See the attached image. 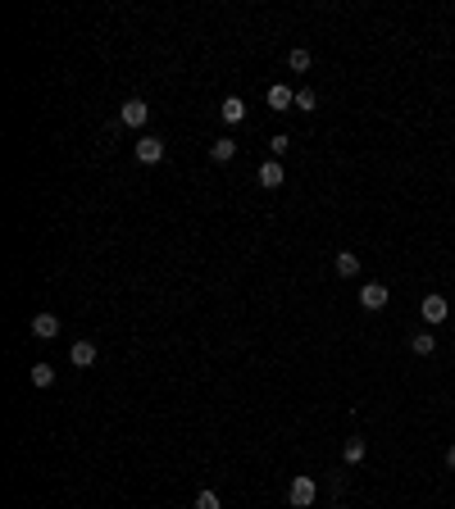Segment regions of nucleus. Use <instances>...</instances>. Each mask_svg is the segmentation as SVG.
<instances>
[{"label": "nucleus", "instance_id": "7", "mask_svg": "<svg viewBox=\"0 0 455 509\" xmlns=\"http://www.w3.org/2000/svg\"><path fill=\"white\" fill-rule=\"evenodd\" d=\"M69 364H73V368H91V364H96V346H91V341H78V346L69 351Z\"/></svg>", "mask_w": 455, "mask_h": 509}, {"label": "nucleus", "instance_id": "3", "mask_svg": "<svg viewBox=\"0 0 455 509\" xmlns=\"http://www.w3.org/2000/svg\"><path fill=\"white\" fill-rule=\"evenodd\" d=\"M419 314H424V323H441L451 314V305H446V296H437V291H428L424 296V305H419Z\"/></svg>", "mask_w": 455, "mask_h": 509}, {"label": "nucleus", "instance_id": "4", "mask_svg": "<svg viewBox=\"0 0 455 509\" xmlns=\"http://www.w3.org/2000/svg\"><path fill=\"white\" fill-rule=\"evenodd\" d=\"M164 159V141L159 136H137V164H159Z\"/></svg>", "mask_w": 455, "mask_h": 509}, {"label": "nucleus", "instance_id": "16", "mask_svg": "<svg viewBox=\"0 0 455 509\" xmlns=\"http://www.w3.org/2000/svg\"><path fill=\"white\" fill-rule=\"evenodd\" d=\"M287 69L291 73H305V69H310V51H291L287 55Z\"/></svg>", "mask_w": 455, "mask_h": 509}, {"label": "nucleus", "instance_id": "1", "mask_svg": "<svg viewBox=\"0 0 455 509\" xmlns=\"http://www.w3.org/2000/svg\"><path fill=\"white\" fill-rule=\"evenodd\" d=\"M314 495H319L314 478H291V487H287V500H291V509H310V505H314Z\"/></svg>", "mask_w": 455, "mask_h": 509}, {"label": "nucleus", "instance_id": "12", "mask_svg": "<svg viewBox=\"0 0 455 509\" xmlns=\"http://www.w3.org/2000/svg\"><path fill=\"white\" fill-rule=\"evenodd\" d=\"M232 155H237V141H232V136H219V141L210 146V159H214V164H228Z\"/></svg>", "mask_w": 455, "mask_h": 509}, {"label": "nucleus", "instance_id": "20", "mask_svg": "<svg viewBox=\"0 0 455 509\" xmlns=\"http://www.w3.org/2000/svg\"><path fill=\"white\" fill-rule=\"evenodd\" d=\"M446 464H451V468H455V445H451V450H446Z\"/></svg>", "mask_w": 455, "mask_h": 509}, {"label": "nucleus", "instance_id": "19", "mask_svg": "<svg viewBox=\"0 0 455 509\" xmlns=\"http://www.w3.org/2000/svg\"><path fill=\"white\" fill-rule=\"evenodd\" d=\"M287 146H291V141H287V136H282V132H278V136H274V141H269V151H274V155L282 159V151H287Z\"/></svg>", "mask_w": 455, "mask_h": 509}, {"label": "nucleus", "instance_id": "2", "mask_svg": "<svg viewBox=\"0 0 455 509\" xmlns=\"http://www.w3.org/2000/svg\"><path fill=\"white\" fill-rule=\"evenodd\" d=\"M146 119H151V105L146 101H123V109H119L123 128H146Z\"/></svg>", "mask_w": 455, "mask_h": 509}, {"label": "nucleus", "instance_id": "5", "mask_svg": "<svg viewBox=\"0 0 455 509\" xmlns=\"http://www.w3.org/2000/svg\"><path fill=\"white\" fill-rule=\"evenodd\" d=\"M387 296H391V291L383 287V282H364V287H360V305H364V309H383Z\"/></svg>", "mask_w": 455, "mask_h": 509}, {"label": "nucleus", "instance_id": "14", "mask_svg": "<svg viewBox=\"0 0 455 509\" xmlns=\"http://www.w3.org/2000/svg\"><path fill=\"white\" fill-rule=\"evenodd\" d=\"M51 382H55V368H51V364H32V387H41V391H46Z\"/></svg>", "mask_w": 455, "mask_h": 509}, {"label": "nucleus", "instance_id": "15", "mask_svg": "<svg viewBox=\"0 0 455 509\" xmlns=\"http://www.w3.org/2000/svg\"><path fill=\"white\" fill-rule=\"evenodd\" d=\"M410 351H414V355H433V351H437V337H433V332H419V337L410 341Z\"/></svg>", "mask_w": 455, "mask_h": 509}, {"label": "nucleus", "instance_id": "13", "mask_svg": "<svg viewBox=\"0 0 455 509\" xmlns=\"http://www.w3.org/2000/svg\"><path fill=\"white\" fill-rule=\"evenodd\" d=\"M355 273H360V255L337 251V278H355Z\"/></svg>", "mask_w": 455, "mask_h": 509}, {"label": "nucleus", "instance_id": "10", "mask_svg": "<svg viewBox=\"0 0 455 509\" xmlns=\"http://www.w3.org/2000/svg\"><path fill=\"white\" fill-rule=\"evenodd\" d=\"M255 178H260V187L274 191V187H282V164H278V159H269V164H260V173H255Z\"/></svg>", "mask_w": 455, "mask_h": 509}, {"label": "nucleus", "instance_id": "8", "mask_svg": "<svg viewBox=\"0 0 455 509\" xmlns=\"http://www.w3.org/2000/svg\"><path fill=\"white\" fill-rule=\"evenodd\" d=\"M219 114H224V123H232V128H237V123L246 119V101H241V96H228V101L219 105Z\"/></svg>", "mask_w": 455, "mask_h": 509}, {"label": "nucleus", "instance_id": "9", "mask_svg": "<svg viewBox=\"0 0 455 509\" xmlns=\"http://www.w3.org/2000/svg\"><path fill=\"white\" fill-rule=\"evenodd\" d=\"M296 105V91H291V86H269V109H291Z\"/></svg>", "mask_w": 455, "mask_h": 509}, {"label": "nucleus", "instance_id": "17", "mask_svg": "<svg viewBox=\"0 0 455 509\" xmlns=\"http://www.w3.org/2000/svg\"><path fill=\"white\" fill-rule=\"evenodd\" d=\"M319 105V96L310 91V86H301V91H296V109H314Z\"/></svg>", "mask_w": 455, "mask_h": 509}, {"label": "nucleus", "instance_id": "11", "mask_svg": "<svg viewBox=\"0 0 455 509\" xmlns=\"http://www.w3.org/2000/svg\"><path fill=\"white\" fill-rule=\"evenodd\" d=\"M364 455H369L364 437H346V445H341V459H346V464H364Z\"/></svg>", "mask_w": 455, "mask_h": 509}, {"label": "nucleus", "instance_id": "18", "mask_svg": "<svg viewBox=\"0 0 455 509\" xmlns=\"http://www.w3.org/2000/svg\"><path fill=\"white\" fill-rule=\"evenodd\" d=\"M196 509H224V505H219L214 491H201V495H196Z\"/></svg>", "mask_w": 455, "mask_h": 509}, {"label": "nucleus", "instance_id": "6", "mask_svg": "<svg viewBox=\"0 0 455 509\" xmlns=\"http://www.w3.org/2000/svg\"><path fill=\"white\" fill-rule=\"evenodd\" d=\"M32 337L55 341V337H59V318H55V314H36V318H32Z\"/></svg>", "mask_w": 455, "mask_h": 509}]
</instances>
